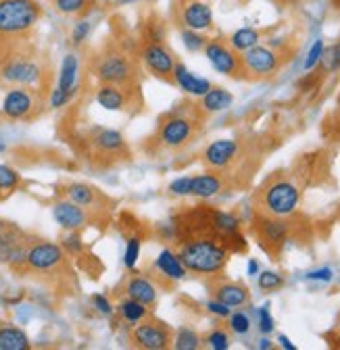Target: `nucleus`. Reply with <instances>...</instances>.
<instances>
[{
    "mask_svg": "<svg viewBox=\"0 0 340 350\" xmlns=\"http://www.w3.org/2000/svg\"><path fill=\"white\" fill-rule=\"evenodd\" d=\"M178 254L186 265L188 273L215 278L228 265L230 248L215 234H198V236L182 238Z\"/></svg>",
    "mask_w": 340,
    "mask_h": 350,
    "instance_id": "f257e3e1",
    "label": "nucleus"
},
{
    "mask_svg": "<svg viewBox=\"0 0 340 350\" xmlns=\"http://www.w3.org/2000/svg\"><path fill=\"white\" fill-rule=\"evenodd\" d=\"M301 204V190L292 180L276 175V178L267 180L257 196H254V206H257L259 215L267 217H280L288 219L296 213Z\"/></svg>",
    "mask_w": 340,
    "mask_h": 350,
    "instance_id": "f03ea898",
    "label": "nucleus"
},
{
    "mask_svg": "<svg viewBox=\"0 0 340 350\" xmlns=\"http://www.w3.org/2000/svg\"><path fill=\"white\" fill-rule=\"evenodd\" d=\"M42 17L36 0H0V40L11 42L27 36Z\"/></svg>",
    "mask_w": 340,
    "mask_h": 350,
    "instance_id": "7ed1b4c3",
    "label": "nucleus"
},
{
    "mask_svg": "<svg viewBox=\"0 0 340 350\" xmlns=\"http://www.w3.org/2000/svg\"><path fill=\"white\" fill-rule=\"evenodd\" d=\"M196 129H198V119L172 111L159 121L153 142L161 150H180L194 140Z\"/></svg>",
    "mask_w": 340,
    "mask_h": 350,
    "instance_id": "20e7f679",
    "label": "nucleus"
},
{
    "mask_svg": "<svg viewBox=\"0 0 340 350\" xmlns=\"http://www.w3.org/2000/svg\"><path fill=\"white\" fill-rule=\"evenodd\" d=\"M94 73L101 83H115L123 88H134L138 79V71L132 57L117 49H109L96 59Z\"/></svg>",
    "mask_w": 340,
    "mask_h": 350,
    "instance_id": "39448f33",
    "label": "nucleus"
},
{
    "mask_svg": "<svg viewBox=\"0 0 340 350\" xmlns=\"http://www.w3.org/2000/svg\"><path fill=\"white\" fill-rule=\"evenodd\" d=\"M0 77L13 85L34 88L42 81V65L34 55L13 49L5 53V59L0 63Z\"/></svg>",
    "mask_w": 340,
    "mask_h": 350,
    "instance_id": "423d86ee",
    "label": "nucleus"
},
{
    "mask_svg": "<svg viewBox=\"0 0 340 350\" xmlns=\"http://www.w3.org/2000/svg\"><path fill=\"white\" fill-rule=\"evenodd\" d=\"M130 338L136 348H144V350H165L174 344L172 327L151 315L134 325Z\"/></svg>",
    "mask_w": 340,
    "mask_h": 350,
    "instance_id": "0eeeda50",
    "label": "nucleus"
},
{
    "mask_svg": "<svg viewBox=\"0 0 340 350\" xmlns=\"http://www.w3.org/2000/svg\"><path fill=\"white\" fill-rule=\"evenodd\" d=\"M207 61L211 63L218 73L228 75V77H244V65H242V57L240 53H236L230 44L222 42V40H207L205 49H202Z\"/></svg>",
    "mask_w": 340,
    "mask_h": 350,
    "instance_id": "6e6552de",
    "label": "nucleus"
},
{
    "mask_svg": "<svg viewBox=\"0 0 340 350\" xmlns=\"http://www.w3.org/2000/svg\"><path fill=\"white\" fill-rule=\"evenodd\" d=\"M240 57H242L246 75H252V77H272L280 71L284 63L282 55L274 46H261V44L248 49Z\"/></svg>",
    "mask_w": 340,
    "mask_h": 350,
    "instance_id": "1a4fd4ad",
    "label": "nucleus"
},
{
    "mask_svg": "<svg viewBox=\"0 0 340 350\" xmlns=\"http://www.w3.org/2000/svg\"><path fill=\"white\" fill-rule=\"evenodd\" d=\"M140 59L148 73H153L157 79L174 83V67L176 57L172 55L165 44H142L140 46Z\"/></svg>",
    "mask_w": 340,
    "mask_h": 350,
    "instance_id": "9d476101",
    "label": "nucleus"
},
{
    "mask_svg": "<svg viewBox=\"0 0 340 350\" xmlns=\"http://www.w3.org/2000/svg\"><path fill=\"white\" fill-rule=\"evenodd\" d=\"M36 105H38V96L31 88H25V85H15L7 92L5 100H3V115L5 119L9 121H23V119H29L36 111Z\"/></svg>",
    "mask_w": 340,
    "mask_h": 350,
    "instance_id": "9b49d317",
    "label": "nucleus"
},
{
    "mask_svg": "<svg viewBox=\"0 0 340 350\" xmlns=\"http://www.w3.org/2000/svg\"><path fill=\"white\" fill-rule=\"evenodd\" d=\"M65 250L59 244L53 242H36L27 248V267L31 271L49 273L59 267H63L65 262Z\"/></svg>",
    "mask_w": 340,
    "mask_h": 350,
    "instance_id": "f8f14e48",
    "label": "nucleus"
},
{
    "mask_svg": "<svg viewBox=\"0 0 340 350\" xmlns=\"http://www.w3.org/2000/svg\"><path fill=\"white\" fill-rule=\"evenodd\" d=\"M240 154V144L232 138H220V140H213L211 142L200 159L205 163V167H209L211 171H224L228 169Z\"/></svg>",
    "mask_w": 340,
    "mask_h": 350,
    "instance_id": "ddd939ff",
    "label": "nucleus"
},
{
    "mask_svg": "<svg viewBox=\"0 0 340 350\" xmlns=\"http://www.w3.org/2000/svg\"><path fill=\"white\" fill-rule=\"evenodd\" d=\"M180 21L186 29L209 31L213 29V11L202 0H184V5L180 7Z\"/></svg>",
    "mask_w": 340,
    "mask_h": 350,
    "instance_id": "4468645a",
    "label": "nucleus"
},
{
    "mask_svg": "<svg viewBox=\"0 0 340 350\" xmlns=\"http://www.w3.org/2000/svg\"><path fill=\"white\" fill-rule=\"evenodd\" d=\"M132 88L115 83H101L96 90V103L107 111H127L132 107Z\"/></svg>",
    "mask_w": 340,
    "mask_h": 350,
    "instance_id": "2eb2a0df",
    "label": "nucleus"
},
{
    "mask_svg": "<svg viewBox=\"0 0 340 350\" xmlns=\"http://www.w3.org/2000/svg\"><path fill=\"white\" fill-rule=\"evenodd\" d=\"M209 292L213 294L215 300L228 304L230 309H236V306H244L250 300V292L244 284L240 282H230V280H218L209 286Z\"/></svg>",
    "mask_w": 340,
    "mask_h": 350,
    "instance_id": "dca6fc26",
    "label": "nucleus"
},
{
    "mask_svg": "<svg viewBox=\"0 0 340 350\" xmlns=\"http://www.w3.org/2000/svg\"><path fill=\"white\" fill-rule=\"evenodd\" d=\"M155 273L161 275L165 282H182L188 275V269L182 262L180 254L174 252L172 248H163L159 252V256L155 258V265H153Z\"/></svg>",
    "mask_w": 340,
    "mask_h": 350,
    "instance_id": "f3484780",
    "label": "nucleus"
},
{
    "mask_svg": "<svg viewBox=\"0 0 340 350\" xmlns=\"http://www.w3.org/2000/svg\"><path fill=\"white\" fill-rule=\"evenodd\" d=\"M257 234L263 244L267 246H282L290 234V226L286 219L280 217H267L257 213Z\"/></svg>",
    "mask_w": 340,
    "mask_h": 350,
    "instance_id": "a211bd4d",
    "label": "nucleus"
},
{
    "mask_svg": "<svg viewBox=\"0 0 340 350\" xmlns=\"http://www.w3.org/2000/svg\"><path fill=\"white\" fill-rule=\"evenodd\" d=\"M90 144L103 157H117L125 152V140L117 129L109 127H94L90 131Z\"/></svg>",
    "mask_w": 340,
    "mask_h": 350,
    "instance_id": "6ab92c4d",
    "label": "nucleus"
},
{
    "mask_svg": "<svg viewBox=\"0 0 340 350\" xmlns=\"http://www.w3.org/2000/svg\"><path fill=\"white\" fill-rule=\"evenodd\" d=\"M53 217L55 221L67 230V232H73V230H81L83 226L88 224V211L77 206L75 202L71 200H61L53 206Z\"/></svg>",
    "mask_w": 340,
    "mask_h": 350,
    "instance_id": "aec40b11",
    "label": "nucleus"
},
{
    "mask_svg": "<svg viewBox=\"0 0 340 350\" xmlns=\"http://www.w3.org/2000/svg\"><path fill=\"white\" fill-rule=\"evenodd\" d=\"M123 292H125V296H130L146 306H155V302L159 298L157 286L146 273H134L127 278L123 284Z\"/></svg>",
    "mask_w": 340,
    "mask_h": 350,
    "instance_id": "412c9836",
    "label": "nucleus"
},
{
    "mask_svg": "<svg viewBox=\"0 0 340 350\" xmlns=\"http://www.w3.org/2000/svg\"><path fill=\"white\" fill-rule=\"evenodd\" d=\"M174 83L180 88L182 92H186L188 96H196V98H200L202 94H207L211 90V81L209 79H205L200 75H194L182 63H176V67H174Z\"/></svg>",
    "mask_w": 340,
    "mask_h": 350,
    "instance_id": "4be33fe9",
    "label": "nucleus"
},
{
    "mask_svg": "<svg viewBox=\"0 0 340 350\" xmlns=\"http://www.w3.org/2000/svg\"><path fill=\"white\" fill-rule=\"evenodd\" d=\"M224 190V178L218 171H209L200 175H190V196L207 200Z\"/></svg>",
    "mask_w": 340,
    "mask_h": 350,
    "instance_id": "5701e85b",
    "label": "nucleus"
},
{
    "mask_svg": "<svg viewBox=\"0 0 340 350\" xmlns=\"http://www.w3.org/2000/svg\"><path fill=\"white\" fill-rule=\"evenodd\" d=\"M77 85H79V57L75 53H69V55H65V59L61 63L57 88L73 96L77 92Z\"/></svg>",
    "mask_w": 340,
    "mask_h": 350,
    "instance_id": "b1692460",
    "label": "nucleus"
},
{
    "mask_svg": "<svg viewBox=\"0 0 340 350\" xmlns=\"http://www.w3.org/2000/svg\"><path fill=\"white\" fill-rule=\"evenodd\" d=\"M65 196H67V200L75 202L77 206L86 208V211L96 208V206H99V198H101L99 190H94V188L88 186V184H81V182L69 184V186L65 188Z\"/></svg>",
    "mask_w": 340,
    "mask_h": 350,
    "instance_id": "393cba45",
    "label": "nucleus"
},
{
    "mask_svg": "<svg viewBox=\"0 0 340 350\" xmlns=\"http://www.w3.org/2000/svg\"><path fill=\"white\" fill-rule=\"evenodd\" d=\"M232 103H234L232 92H228L226 88H213V85H211V90L200 96L198 109L202 113H222V111L230 109Z\"/></svg>",
    "mask_w": 340,
    "mask_h": 350,
    "instance_id": "a878e982",
    "label": "nucleus"
},
{
    "mask_svg": "<svg viewBox=\"0 0 340 350\" xmlns=\"http://www.w3.org/2000/svg\"><path fill=\"white\" fill-rule=\"evenodd\" d=\"M29 346V338L21 327L0 321V350H27Z\"/></svg>",
    "mask_w": 340,
    "mask_h": 350,
    "instance_id": "bb28decb",
    "label": "nucleus"
},
{
    "mask_svg": "<svg viewBox=\"0 0 340 350\" xmlns=\"http://www.w3.org/2000/svg\"><path fill=\"white\" fill-rule=\"evenodd\" d=\"M115 311L119 313V317L125 323L136 325V323H140L142 319H146L151 315V306H146V304H142V302H138V300H134L130 296H125V298H121V302L117 304Z\"/></svg>",
    "mask_w": 340,
    "mask_h": 350,
    "instance_id": "cd10ccee",
    "label": "nucleus"
},
{
    "mask_svg": "<svg viewBox=\"0 0 340 350\" xmlns=\"http://www.w3.org/2000/svg\"><path fill=\"white\" fill-rule=\"evenodd\" d=\"M261 42V33L254 29V27H240V29H236L232 36H230V40H228V44L230 46L236 51V53H246L248 49H252V46H257V44Z\"/></svg>",
    "mask_w": 340,
    "mask_h": 350,
    "instance_id": "c85d7f7f",
    "label": "nucleus"
},
{
    "mask_svg": "<svg viewBox=\"0 0 340 350\" xmlns=\"http://www.w3.org/2000/svg\"><path fill=\"white\" fill-rule=\"evenodd\" d=\"M21 186V175L9 165H0V200L11 196Z\"/></svg>",
    "mask_w": 340,
    "mask_h": 350,
    "instance_id": "c756f323",
    "label": "nucleus"
},
{
    "mask_svg": "<svg viewBox=\"0 0 340 350\" xmlns=\"http://www.w3.org/2000/svg\"><path fill=\"white\" fill-rule=\"evenodd\" d=\"M165 38H167L165 23L159 17L148 19L144 25V42L142 44H165Z\"/></svg>",
    "mask_w": 340,
    "mask_h": 350,
    "instance_id": "7c9ffc66",
    "label": "nucleus"
},
{
    "mask_svg": "<svg viewBox=\"0 0 340 350\" xmlns=\"http://www.w3.org/2000/svg\"><path fill=\"white\" fill-rule=\"evenodd\" d=\"M172 346L178 348V350H196V348H200V336L194 329H190V327H182L174 336V344Z\"/></svg>",
    "mask_w": 340,
    "mask_h": 350,
    "instance_id": "2f4dec72",
    "label": "nucleus"
},
{
    "mask_svg": "<svg viewBox=\"0 0 340 350\" xmlns=\"http://www.w3.org/2000/svg\"><path fill=\"white\" fill-rule=\"evenodd\" d=\"M61 15H81L92 7V0H53Z\"/></svg>",
    "mask_w": 340,
    "mask_h": 350,
    "instance_id": "473e14b6",
    "label": "nucleus"
},
{
    "mask_svg": "<svg viewBox=\"0 0 340 350\" xmlns=\"http://www.w3.org/2000/svg\"><path fill=\"white\" fill-rule=\"evenodd\" d=\"M140 248H142V240H140L138 236L130 238V240H127V244H125L123 265H125L127 269H130V271H134L136 262H138V258H140Z\"/></svg>",
    "mask_w": 340,
    "mask_h": 350,
    "instance_id": "72a5a7b5",
    "label": "nucleus"
},
{
    "mask_svg": "<svg viewBox=\"0 0 340 350\" xmlns=\"http://www.w3.org/2000/svg\"><path fill=\"white\" fill-rule=\"evenodd\" d=\"M182 42H184V46L190 51V53H198L205 49V44H207V38L202 36V31H194V29H182Z\"/></svg>",
    "mask_w": 340,
    "mask_h": 350,
    "instance_id": "f704fd0d",
    "label": "nucleus"
},
{
    "mask_svg": "<svg viewBox=\"0 0 340 350\" xmlns=\"http://www.w3.org/2000/svg\"><path fill=\"white\" fill-rule=\"evenodd\" d=\"M257 284L263 292H274V290H280L284 286V278L278 275L276 271H259Z\"/></svg>",
    "mask_w": 340,
    "mask_h": 350,
    "instance_id": "c9c22d12",
    "label": "nucleus"
},
{
    "mask_svg": "<svg viewBox=\"0 0 340 350\" xmlns=\"http://www.w3.org/2000/svg\"><path fill=\"white\" fill-rule=\"evenodd\" d=\"M228 325L230 329L236 334V336H246L250 332V317L242 311H236V313H230L228 317Z\"/></svg>",
    "mask_w": 340,
    "mask_h": 350,
    "instance_id": "e433bc0d",
    "label": "nucleus"
},
{
    "mask_svg": "<svg viewBox=\"0 0 340 350\" xmlns=\"http://www.w3.org/2000/svg\"><path fill=\"white\" fill-rule=\"evenodd\" d=\"M205 342L209 348L213 350H228L230 348V336L224 332V329H213L205 336Z\"/></svg>",
    "mask_w": 340,
    "mask_h": 350,
    "instance_id": "4c0bfd02",
    "label": "nucleus"
},
{
    "mask_svg": "<svg viewBox=\"0 0 340 350\" xmlns=\"http://www.w3.org/2000/svg\"><path fill=\"white\" fill-rule=\"evenodd\" d=\"M90 29H92V25H90L88 19H79L71 29V44H73V46H81V44L88 40Z\"/></svg>",
    "mask_w": 340,
    "mask_h": 350,
    "instance_id": "58836bf2",
    "label": "nucleus"
},
{
    "mask_svg": "<svg viewBox=\"0 0 340 350\" xmlns=\"http://www.w3.org/2000/svg\"><path fill=\"white\" fill-rule=\"evenodd\" d=\"M324 53H326L324 40H315V42L311 44L309 53H307V59H305V69H307V71L315 69V67L322 63V59H324Z\"/></svg>",
    "mask_w": 340,
    "mask_h": 350,
    "instance_id": "ea45409f",
    "label": "nucleus"
},
{
    "mask_svg": "<svg viewBox=\"0 0 340 350\" xmlns=\"http://www.w3.org/2000/svg\"><path fill=\"white\" fill-rule=\"evenodd\" d=\"M61 246H63V250H65V252H69V254H73V256L83 252V242H81V236L77 234V230L69 232V234L63 238Z\"/></svg>",
    "mask_w": 340,
    "mask_h": 350,
    "instance_id": "a19ab883",
    "label": "nucleus"
},
{
    "mask_svg": "<svg viewBox=\"0 0 340 350\" xmlns=\"http://www.w3.org/2000/svg\"><path fill=\"white\" fill-rule=\"evenodd\" d=\"M167 190L172 196H190V175H184V178L174 180Z\"/></svg>",
    "mask_w": 340,
    "mask_h": 350,
    "instance_id": "79ce46f5",
    "label": "nucleus"
},
{
    "mask_svg": "<svg viewBox=\"0 0 340 350\" xmlns=\"http://www.w3.org/2000/svg\"><path fill=\"white\" fill-rule=\"evenodd\" d=\"M207 311H209L211 315L220 317V319H228L230 313H232V309H230L228 304H224V302H220V300H215V298H211V300L207 302Z\"/></svg>",
    "mask_w": 340,
    "mask_h": 350,
    "instance_id": "37998d69",
    "label": "nucleus"
},
{
    "mask_svg": "<svg viewBox=\"0 0 340 350\" xmlns=\"http://www.w3.org/2000/svg\"><path fill=\"white\" fill-rule=\"evenodd\" d=\"M92 304H94V309H96L101 315H105V317H111V315L115 313L111 300H109L105 294H94V296H92Z\"/></svg>",
    "mask_w": 340,
    "mask_h": 350,
    "instance_id": "c03bdc74",
    "label": "nucleus"
},
{
    "mask_svg": "<svg viewBox=\"0 0 340 350\" xmlns=\"http://www.w3.org/2000/svg\"><path fill=\"white\" fill-rule=\"evenodd\" d=\"M274 327H276V323H274V317H272L270 309H267V306H261V309H259V332L267 336V334L274 332Z\"/></svg>",
    "mask_w": 340,
    "mask_h": 350,
    "instance_id": "a18cd8bd",
    "label": "nucleus"
},
{
    "mask_svg": "<svg viewBox=\"0 0 340 350\" xmlns=\"http://www.w3.org/2000/svg\"><path fill=\"white\" fill-rule=\"evenodd\" d=\"M73 96L69 94V92H63V90H59V88H55V90L51 92V109H63L69 100H71Z\"/></svg>",
    "mask_w": 340,
    "mask_h": 350,
    "instance_id": "49530a36",
    "label": "nucleus"
},
{
    "mask_svg": "<svg viewBox=\"0 0 340 350\" xmlns=\"http://www.w3.org/2000/svg\"><path fill=\"white\" fill-rule=\"evenodd\" d=\"M307 280H311V282H332L334 280V271L330 267H322V269L309 271Z\"/></svg>",
    "mask_w": 340,
    "mask_h": 350,
    "instance_id": "de8ad7c7",
    "label": "nucleus"
},
{
    "mask_svg": "<svg viewBox=\"0 0 340 350\" xmlns=\"http://www.w3.org/2000/svg\"><path fill=\"white\" fill-rule=\"evenodd\" d=\"M278 342H280V346H282V348H286V350H296V346H294V344H292L284 334H280V336H278Z\"/></svg>",
    "mask_w": 340,
    "mask_h": 350,
    "instance_id": "09e8293b",
    "label": "nucleus"
},
{
    "mask_svg": "<svg viewBox=\"0 0 340 350\" xmlns=\"http://www.w3.org/2000/svg\"><path fill=\"white\" fill-rule=\"evenodd\" d=\"M246 271H248V275H257V273H259V262L254 260V258H250V260H248Z\"/></svg>",
    "mask_w": 340,
    "mask_h": 350,
    "instance_id": "8fccbe9b",
    "label": "nucleus"
},
{
    "mask_svg": "<svg viewBox=\"0 0 340 350\" xmlns=\"http://www.w3.org/2000/svg\"><path fill=\"white\" fill-rule=\"evenodd\" d=\"M259 348H272V342L270 340H261L259 342Z\"/></svg>",
    "mask_w": 340,
    "mask_h": 350,
    "instance_id": "3c124183",
    "label": "nucleus"
},
{
    "mask_svg": "<svg viewBox=\"0 0 340 350\" xmlns=\"http://www.w3.org/2000/svg\"><path fill=\"white\" fill-rule=\"evenodd\" d=\"M336 336H338V340H340V317H338V321H336Z\"/></svg>",
    "mask_w": 340,
    "mask_h": 350,
    "instance_id": "603ef678",
    "label": "nucleus"
},
{
    "mask_svg": "<svg viewBox=\"0 0 340 350\" xmlns=\"http://www.w3.org/2000/svg\"><path fill=\"white\" fill-rule=\"evenodd\" d=\"M132 3H138V0H121V5H132Z\"/></svg>",
    "mask_w": 340,
    "mask_h": 350,
    "instance_id": "864d4df0",
    "label": "nucleus"
},
{
    "mask_svg": "<svg viewBox=\"0 0 340 350\" xmlns=\"http://www.w3.org/2000/svg\"><path fill=\"white\" fill-rule=\"evenodd\" d=\"M5 226H7V224L3 221V219H0V232H3V230H5Z\"/></svg>",
    "mask_w": 340,
    "mask_h": 350,
    "instance_id": "5fc2aeb1",
    "label": "nucleus"
},
{
    "mask_svg": "<svg viewBox=\"0 0 340 350\" xmlns=\"http://www.w3.org/2000/svg\"><path fill=\"white\" fill-rule=\"evenodd\" d=\"M0 150H5V144H0Z\"/></svg>",
    "mask_w": 340,
    "mask_h": 350,
    "instance_id": "6e6d98bb",
    "label": "nucleus"
},
{
    "mask_svg": "<svg viewBox=\"0 0 340 350\" xmlns=\"http://www.w3.org/2000/svg\"><path fill=\"white\" fill-rule=\"evenodd\" d=\"M280 3H284V0H280Z\"/></svg>",
    "mask_w": 340,
    "mask_h": 350,
    "instance_id": "4d7b16f0",
    "label": "nucleus"
}]
</instances>
